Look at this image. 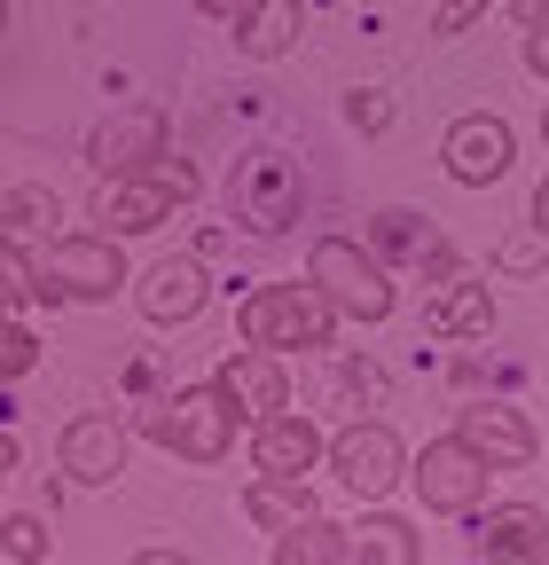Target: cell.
Returning <instances> with one entry per match:
<instances>
[{
    "mask_svg": "<svg viewBox=\"0 0 549 565\" xmlns=\"http://www.w3.org/2000/svg\"><path fill=\"white\" fill-rule=\"evenodd\" d=\"M534 221L549 228V173H541V189H534Z\"/></svg>",
    "mask_w": 549,
    "mask_h": 565,
    "instance_id": "1f68e13d",
    "label": "cell"
},
{
    "mask_svg": "<svg viewBox=\"0 0 549 565\" xmlns=\"http://www.w3.org/2000/svg\"><path fill=\"white\" fill-rule=\"evenodd\" d=\"M495 267H503V275H541V267H549V228L534 221V212H526V228H510V236L495 244Z\"/></svg>",
    "mask_w": 549,
    "mask_h": 565,
    "instance_id": "cb8c5ba5",
    "label": "cell"
},
{
    "mask_svg": "<svg viewBox=\"0 0 549 565\" xmlns=\"http://www.w3.org/2000/svg\"><path fill=\"white\" fill-rule=\"evenodd\" d=\"M158 158H173V126H165V110H150V103L110 110V118L87 134V166H95V173H142V166H158Z\"/></svg>",
    "mask_w": 549,
    "mask_h": 565,
    "instance_id": "7c38bea8",
    "label": "cell"
},
{
    "mask_svg": "<svg viewBox=\"0 0 549 565\" xmlns=\"http://www.w3.org/2000/svg\"><path fill=\"white\" fill-rule=\"evenodd\" d=\"M369 244L392 259V267H408V275H424L432 291L440 282H455L463 275V259H455V244H448V228H432L417 204H385V212H369Z\"/></svg>",
    "mask_w": 549,
    "mask_h": 565,
    "instance_id": "30bf717a",
    "label": "cell"
},
{
    "mask_svg": "<svg viewBox=\"0 0 549 565\" xmlns=\"http://www.w3.org/2000/svg\"><path fill=\"white\" fill-rule=\"evenodd\" d=\"M196 9L213 17V24H228V32H236V24H244V17L259 9V0H196Z\"/></svg>",
    "mask_w": 549,
    "mask_h": 565,
    "instance_id": "f1b7e54d",
    "label": "cell"
},
{
    "mask_svg": "<svg viewBox=\"0 0 549 565\" xmlns=\"http://www.w3.org/2000/svg\"><path fill=\"white\" fill-rule=\"evenodd\" d=\"M244 519L267 526V534H291V526L314 519V487H306V479H283V471H259V479L244 487Z\"/></svg>",
    "mask_w": 549,
    "mask_h": 565,
    "instance_id": "d6986e66",
    "label": "cell"
},
{
    "mask_svg": "<svg viewBox=\"0 0 549 565\" xmlns=\"http://www.w3.org/2000/svg\"><path fill=\"white\" fill-rule=\"evenodd\" d=\"M274 565H354V526H330L322 511L291 534H274Z\"/></svg>",
    "mask_w": 549,
    "mask_h": 565,
    "instance_id": "44dd1931",
    "label": "cell"
},
{
    "mask_svg": "<svg viewBox=\"0 0 549 565\" xmlns=\"http://www.w3.org/2000/svg\"><path fill=\"white\" fill-rule=\"evenodd\" d=\"M455 433H463L471 448H487L503 471H526V463L541 456V433L526 424V408H510V401H471V408H455Z\"/></svg>",
    "mask_w": 549,
    "mask_h": 565,
    "instance_id": "e0dca14e",
    "label": "cell"
},
{
    "mask_svg": "<svg viewBox=\"0 0 549 565\" xmlns=\"http://www.w3.org/2000/svg\"><path fill=\"white\" fill-rule=\"evenodd\" d=\"M299 204H306L299 158H283V150L236 158V173H228V212H236V228H251V236H291Z\"/></svg>",
    "mask_w": 549,
    "mask_h": 565,
    "instance_id": "52a82bcc",
    "label": "cell"
},
{
    "mask_svg": "<svg viewBox=\"0 0 549 565\" xmlns=\"http://www.w3.org/2000/svg\"><path fill=\"white\" fill-rule=\"evenodd\" d=\"M346 126H354V134H385V126H392V103H385L377 87H354V95H346Z\"/></svg>",
    "mask_w": 549,
    "mask_h": 565,
    "instance_id": "83f0119b",
    "label": "cell"
},
{
    "mask_svg": "<svg viewBox=\"0 0 549 565\" xmlns=\"http://www.w3.org/2000/svg\"><path fill=\"white\" fill-rule=\"evenodd\" d=\"M213 377L228 385V401L244 408V424H259V416H274V408H291V370H283V353H274V345H236Z\"/></svg>",
    "mask_w": 549,
    "mask_h": 565,
    "instance_id": "2e32d148",
    "label": "cell"
},
{
    "mask_svg": "<svg viewBox=\"0 0 549 565\" xmlns=\"http://www.w3.org/2000/svg\"><path fill=\"white\" fill-rule=\"evenodd\" d=\"M133 433L158 440V448L181 456V463H220V456L236 448V433H244V408L228 401L220 377H204V385H181V393H165L158 408H142Z\"/></svg>",
    "mask_w": 549,
    "mask_h": 565,
    "instance_id": "6da1fadb",
    "label": "cell"
},
{
    "mask_svg": "<svg viewBox=\"0 0 549 565\" xmlns=\"http://www.w3.org/2000/svg\"><path fill=\"white\" fill-rule=\"evenodd\" d=\"M541 141H549V103H541Z\"/></svg>",
    "mask_w": 549,
    "mask_h": 565,
    "instance_id": "d6a6232c",
    "label": "cell"
},
{
    "mask_svg": "<svg viewBox=\"0 0 549 565\" xmlns=\"http://www.w3.org/2000/svg\"><path fill=\"white\" fill-rule=\"evenodd\" d=\"M118 244H126V236H110V228L55 236V244L40 252V299H79V307L118 299V282H133V267H126Z\"/></svg>",
    "mask_w": 549,
    "mask_h": 565,
    "instance_id": "8992f818",
    "label": "cell"
},
{
    "mask_svg": "<svg viewBox=\"0 0 549 565\" xmlns=\"http://www.w3.org/2000/svg\"><path fill=\"white\" fill-rule=\"evenodd\" d=\"M471 557H487V565H541V557H549V511H534V503H495V511H478Z\"/></svg>",
    "mask_w": 549,
    "mask_h": 565,
    "instance_id": "5bb4252c",
    "label": "cell"
},
{
    "mask_svg": "<svg viewBox=\"0 0 549 565\" xmlns=\"http://www.w3.org/2000/svg\"><path fill=\"white\" fill-rule=\"evenodd\" d=\"M299 24H306L299 0H259V9L236 24V55H244V63H274V55H291Z\"/></svg>",
    "mask_w": 549,
    "mask_h": 565,
    "instance_id": "ffe728a7",
    "label": "cell"
},
{
    "mask_svg": "<svg viewBox=\"0 0 549 565\" xmlns=\"http://www.w3.org/2000/svg\"><path fill=\"white\" fill-rule=\"evenodd\" d=\"M330 479L346 487V494H362V503L392 494V487L408 479V448H400V433H392L385 416H362V424H346V433L330 440Z\"/></svg>",
    "mask_w": 549,
    "mask_h": 565,
    "instance_id": "ba28073f",
    "label": "cell"
},
{
    "mask_svg": "<svg viewBox=\"0 0 549 565\" xmlns=\"http://www.w3.org/2000/svg\"><path fill=\"white\" fill-rule=\"evenodd\" d=\"M0 299H9V307L40 299V259L24 252V236H9V244H0Z\"/></svg>",
    "mask_w": 549,
    "mask_h": 565,
    "instance_id": "d4e9b609",
    "label": "cell"
},
{
    "mask_svg": "<svg viewBox=\"0 0 549 565\" xmlns=\"http://www.w3.org/2000/svg\"><path fill=\"white\" fill-rule=\"evenodd\" d=\"M306 275L322 282V291L337 299V315L346 322H392V259L377 252V244H354V236H314V252H306Z\"/></svg>",
    "mask_w": 549,
    "mask_h": 565,
    "instance_id": "277c9868",
    "label": "cell"
},
{
    "mask_svg": "<svg viewBox=\"0 0 549 565\" xmlns=\"http://www.w3.org/2000/svg\"><path fill=\"white\" fill-rule=\"evenodd\" d=\"M196 196V166L189 158H158L142 173H95V228L110 236H150Z\"/></svg>",
    "mask_w": 549,
    "mask_h": 565,
    "instance_id": "3957f363",
    "label": "cell"
},
{
    "mask_svg": "<svg viewBox=\"0 0 549 565\" xmlns=\"http://www.w3.org/2000/svg\"><path fill=\"white\" fill-rule=\"evenodd\" d=\"M32 362H40V338L24 330V322H9V338H0V377H32Z\"/></svg>",
    "mask_w": 549,
    "mask_h": 565,
    "instance_id": "4316f807",
    "label": "cell"
},
{
    "mask_svg": "<svg viewBox=\"0 0 549 565\" xmlns=\"http://www.w3.org/2000/svg\"><path fill=\"white\" fill-rule=\"evenodd\" d=\"M126 456H133V424L110 416V408H79L55 433V463H63V479H79V487H110L126 471Z\"/></svg>",
    "mask_w": 549,
    "mask_h": 565,
    "instance_id": "8fae6325",
    "label": "cell"
},
{
    "mask_svg": "<svg viewBox=\"0 0 549 565\" xmlns=\"http://www.w3.org/2000/svg\"><path fill=\"white\" fill-rule=\"evenodd\" d=\"M503 17H510V24H518V32H534V24H541V17H549V0H503Z\"/></svg>",
    "mask_w": 549,
    "mask_h": 565,
    "instance_id": "4dcf8cb0",
    "label": "cell"
},
{
    "mask_svg": "<svg viewBox=\"0 0 549 565\" xmlns=\"http://www.w3.org/2000/svg\"><path fill=\"white\" fill-rule=\"evenodd\" d=\"M424 330H432V338H455V345L487 338V330H495V282H478V275L440 282L432 307H424Z\"/></svg>",
    "mask_w": 549,
    "mask_h": 565,
    "instance_id": "ac0fdd59",
    "label": "cell"
},
{
    "mask_svg": "<svg viewBox=\"0 0 549 565\" xmlns=\"http://www.w3.org/2000/svg\"><path fill=\"white\" fill-rule=\"evenodd\" d=\"M0 557H9V565H40L47 557V526L32 511H9V519H0Z\"/></svg>",
    "mask_w": 549,
    "mask_h": 565,
    "instance_id": "484cf974",
    "label": "cell"
},
{
    "mask_svg": "<svg viewBox=\"0 0 549 565\" xmlns=\"http://www.w3.org/2000/svg\"><path fill=\"white\" fill-rule=\"evenodd\" d=\"M440 166H448L455 189H495V181L518 166V134H510V118H495V110H463V118L440 134Z\"/></svg>",
    "mask_w": 549,
    "mask_h": 565,
    "instance_id": "9c48e42d",
    "label": "cell"
},
{
    "mask_svg": "<svg viewBox=\"0 0 549 565\" xmlns=\"http://www.w3.org/2000/svg\"><path fill=\"white\" fill-rule=\"evenodd\" d=\"M526 71H534V79H549V17L526 32Z\"/></svg>",
    "mask_w": 549,
    "mask_h": 565,
    "instance_id": "f546056e",
    "label": "cell"
},
{
    "mask_svg": "<svg viewBox=\"0 0 549 565\" xmlns=\"http://www.w3.org/2000/svg\"><path fill=\"white\" fill-rule=\"evenodd\" d=\"M408 487H417V503L432 519H478V511H487V487H495V456L471 448L463 433H440L432 448H417Z\"/></svg>",
    "mask_w": 549,
    "mask_h": 565,
    "instance_id": "5b68a950",
    "label": "cell"
},
{
    "mask_svg": "<svg viewBox=\"0 0 549 565\" xmlns=\"http://www.w3.org/2000/svg\"><path fill=\"white\" fill-rule=\"evenodd\" d=\"M337 299L322 291V282H259V291L236 307V338L244 345H274V353H322L337 338Z\"/></svg>",
    "mask_w": 549,
    "mask_h": 565,
    "instance_id": "7a4b0ae2",
    "label": "cell"
},
{
    "mask_svg": "<svg viewBox=\"0 0 549 565\" xmlns=\"http://www.w3.org/2000/svg\"><path fill=\"white\" fill-rule=\"evenodd\" d=\"M63 221V196L55 189H40V181H9V196H0V228L9 236H40V228H55Z\"/></svg>",
    "mask_w": 549,
    "mask_h": 565,
    "instance_id": "603a6c76",
    "label": "cell"
},
{
    "mask_svg": "<svg viewBox=\"0 0 549 565\" xmlns=\"http://www.w3.org/2000/svg\"><path fill=\"white\" fill-rule=\"evenodd\" d=\"M133 307H142V322H158V330H181V322H196L213 307V275H204V259H189V252H165L158 267L133 275Z\"/></svg>",
    "mask_w": 549,
    "mask_h": 565,
    "instance_id": "4fadbf2b",
    "label": "cell"
},
{
    "mask_svg": "<svg viewBox=\"0 0 549 565\" xmlns=\"http://www.w3.org/2000/svg\"><path fill=\"white\" fill-rule=\"evenodd\" d=\"M354 557H362V565H417L424 542H417V526L392 519V511H362V519H354Z\"/></svg>",
    "mask_w": 549,
    "mask_h": 565,
    "instance_id": "7402d4cb",
    "label": "cell"
},
{
    "mask_svg": "<svg viewBox=\"0 0 549 565\" xmlns=\"http://www.w3.org/2000/svg\"><path fill=\"white\" fill-rule=\"evenodd\" d=\"M251 463H259V471H283V479H306V471L330 463V440L314 433V416L274 408V416L251 424Z\"/></svg>",
    "mask_w": 549,
    "mask_h": 565,
    "instance_id": "9a60e30c",
    "label": "cell"
}]
</instances>
